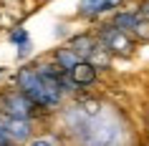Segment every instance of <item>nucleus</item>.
<instances>
[{
  "label": "nucleus",
  "instance_id": "1",
  "mask_svg": "<svg viewBox=\"0 0 149 146\" xmlns=\"http://www.w3.org/2000/svg\"><path fill=\"white\" fill-rule=\"evenodd\" d=\"M33 108H36V103H33L23 91L13 93V96H5V113H8L10 118H20V121H25V118L33 113Z\"/></svg>",
  "mask_w": 149,
  "mask_h": 146
},
{
  "label": "nucleus",
  "instance_id": "2",
  "mask_svg": "<svg viewBox=\"0 0 149 146\" xmlns=\"http://www.w3.org/2000/svg\"><path fill=\"white\" fill-rule=\"evenodd\" d=\"M68 76H71V81H73L76 86H88V83L96 81V68L91 66V63L79 61V63H73V66L68 68Z\"/></svg>",
  "mask_w": 149,
  "mask_h": 146
},
{
  "label": "nucleus",
  "instance_id": "3",
  "mask_svg": "<svg viewBox=\"0 0 149 146\" xmlns=\"http://www.w3.org/2000/svg\"><path fill=\"white\" fill-rule=\"evenodd\" d=\"M104 43L109 51H129V40H126L121 28H104Z\"/></svg>",
  "mask_w": 149,
  "mask_h": 146
},
{
  "label": "nucleus",
  "instance_id": "4",
  "mask_svg": "<svg viewBox=\"0 0 149 146\" xmlns=\"http://www.w3.org/2000/svg\"><path fill=\"white\" fill-rule=\"evenodd\" d=\"M114 25L121 28V30H132V28H139V25H141V18L134 15V13H124V15H116Z\"/></svg>",
  "mask_w": 149,
  "mask_h": 146
},
{
  "label": "nucleus",
  "instance_id": "5",
  "mask_svg": "<svg viewBox=\"0 0 149 146\" xmlns=\"http://www.w3.org/2000/svg\"><path fill=\"white\" fill-rule=\"evenodd\" d=\"M121 0H94V3H88L86 8V13H101V10H106V8H114V5H119Z\"/></svg>",
  "mask_w": 149,
  "mask_h": 146
},
{
  "label": "nucleus",
  "instance_id": "6",
  "mask_svg": "<svg viewBox=\"0 0 149 146\" xmlns=\"http://www.w3.org/2000/svg\"><path fill=\"white\" fill-rule=\"evenodd\" d=\"M58 63H61L63 68L68 71L71 66H73V63H79V58H76V55L71 53V51H61V53H58Z\"/></svg>",
  "mask_w": 149,
  "mask_h": 146
},
{
  "label": "nucleus",
  "instance_id": "7",
  "mask_svg": "<svg viewBox=\"0 0 149 146\" xmlns=\"http://www.w3.org/2000/svg\"><path fill=\"white\" fill-rule=\"evenodd\" d=\"M31 146H53V144H48V141H33Z\"/></svg>",
  "mask_w": 149,
  "mask_h": 146
}]
</instances>
